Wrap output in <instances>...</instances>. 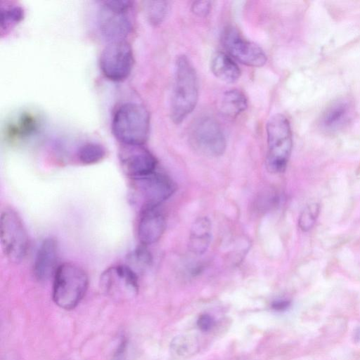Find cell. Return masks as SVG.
<instances>
[{
	"label": "cell",
	"mask_w": 360,
	"mask_h": 360,
	"mask_svg": "<svg viewBox=\"0 0 360 360\" xmlns=\"http://www.w3.org/2000/svg\"><path fill=\"white\" fill-rule=\"evenodd\" d=\"M199 96L195 69L185 55L179 56L174 63V85L170 103V117L179 124L195 109Z\"/></svg>",
	"instance_id": "1"
},
{
	"label": "cell",
	"mask_w": 360,
	"mask_h": 360,
	"mask_svg": "<svg viewBox=\"0 0 360 360\" xmlns=\"http://www.w3.org/2000/svg\"><path fill=\"white\" fill-rule=\"evenodd\" d=\"M115 138L125 146H143L148 140L150 115L139 103H126L117 108L112 120Z\"/></svg>",
	"instance_id": "2"
},
{
	"label": "cell",
	"mask_w": 360,
	"mask_h": 360,
	"mask_svg": "<svg viewBox=\"0 0 360 360\" xmlns=\"http://www.w3.org/2000/svg\"><path fill=\"white\" fill-rule=\"evenodd\" d=\"M52 297L56 305L65 310L75 308L89 286L86 272L72 262L60 264L53 278Z\"/></svg>",
	"instance_id": "3"
},
{
	"label": "cell",
	"mask_w": 360,
	"mask_h": 360,
	"mask_svg": "<svg viewBox=\"0 0 360 360\" xmlns=\"http://www.w3.org/2000/svg\"><path fill=\"white\" fill-rule=\"evenodd\" d=\"M266 131L267 169L274 174L283 172L287 167L292 148L289 121L283 115L275 114L268 120Z\"/></svg>",
	"instance_id": "4"
},
{
	"label": "cell",
	"mask_w": 360,
	"mask_h": 360,
	"mask_svg": "<svg viewBox=\"0 0 360 360\" xmlns=\"http://www.w3.org/2000/svg\"><path fill=\"white\" fill-rule=\"evenodd\" d=\"M0 240L1 250L8 259L20 262L25 257L30 239L20 216L12 208L6 207L1 212Z\"/></svg>",
	"instance_id": "5"
},
{
	"label": "cell",
	"mask_w": 360,
	"mask_h": 360,
	"mask_svg": "<svg viewBox=\"0 0 360 360\" xmlns=\"http://www.w3.org/2000/svg\"><path fill=\"white\" fill-rule=\"evenodd\" d=\"M98 14L101 33L110 42L125 41L132 30V21L129 12L133 2L125 0L102 1Z\"/></svg>",
	"instance_id": "6"
},
{
	"label": "cell",
	"mask_w": 360,
	"mask_h": 360,
	"mask_svg": "<svg viewBox=\"0 0 360 360\" xmlns=\"http://www.w3.org/2000/svg\"><path fill=\"white\" fill-rule=\"evenodd\" d=\"M190 140L204 155L218 157L224 154L226 141L219 123L210 116L198 117L191 126Z\"/></svg>",
	"instance_id": "7"
},
{
	"label": "cell",
	"mask_w": 360,
	"mask_h": 360,
	"mask_svg": "<svg viewBox=\"0 0 360 360\" xmlns=\"http://www.w3.org/2000/svg\"><path fill=\"white\" fill-rule=\"evenodd\" d=\"M131 181L134 196L142 201L141 207L160 206L173 195L177 188L169 176L156 171Z\"/></svg>",
	"instance_id": "8"
},
{
	"label": "cell",
	"mask_w": 360,
	"mask_h": 360,
	"mask_svg": "<svg viewBox=\"0 0 360 360\" xmlns=\"http://www.w3.org/2000/svg\"><path fill=\"white\" fill-rule=\"evenodd\" d=\"M134 65L131 47L126 41L110 42L100 57V68L104 76L115 82L125 79Z\"/></svg>",
	"instance_id": "9"
},
{
	"label": "cell",
	"mask_w": 360,
	"mask_h": 360,
	"mask_svg": "<svg viewBox=\"0 0 360 360\" xmlns=\"http://www.w3.org/2000/svg\"><path fill=\"white\" fill-rule=\"evenodd\" d=\"M222 44L231 57L249 67L260 68L266 61V55L256 44L246 39L233 27H228L223 31Z\"/></svg>",
	"instance_id": "10"
},
{
	"label": "cell",
	"mask_w": 360,
	"mask_h": 360,
	"mask_svg": "<svg viewBox=\"0 0 360 360\" xmlns=\"http://www.w3.org/2000/svg\"><path fill=\"white\" fill-rule=\"evenodd\" d=\"M100 285L108 295L130 298L139 290V276L125 264L112 265L101 275Z\"/></svg>",
	"instance_id": "11"
},
{
	"label": "cell",
	"mask_w": 360,
	"mask_h": 360,
	"mask_svg": "<svg viewBox=\"0 0 360 360\" xmlns=\"http://www.w3.org/2000/svg\"><path fill=\"white\" fill-rule=\"evenodd\" d=\"M124 173L131 179L147 176L155 172L157 160L143 146H123L120 153Z\"/></svg>",
	"instance_id": "12"
},
{
	"label": "cell",
	"mask_w": 360,
	"mask_h": 360,
	"mask_svg": "<svg viewBox=\"0 0 360 360\" xmlns=\"http://www.w3.org/2000/svg\"><path fill=\"white\" fill-rule=\"evenodd\" d=\"M166 229V219L160 206H146L141 209L137 235L141 245H148L158 241Z\"/></svg>",
	"instance_id": "13"
},
{
	"label": "cell",
	"mask_w": 360,
	"mask_h": 360,
	"mask_svg": "<svg viewBox=\"0 0 360 360\" xmlns=\"http://www.w3.org/2000/svg\"><path fill=\"white\" fill-rule=\"evenodd\" d=\"M58 262V245L56 240L49 237L39 244L34 259L32 272L36 279L46 281L53 278L60 264Z\"/></svg>",
	"instance_id": "14"
},
{
	"label": "cell",
	"mask_w": 360,
	"mask_h": 360,
	"mask_svg": "<svg viewBox=\"0 0 360 360\" xmlns=\"http://www.w3.org/2000/svg\"><path fill=\"white\" fill-rule=\"evenodd\" d=\"M353 115V105L347 99H340L328 107L323 113L321 124L328 132H335L346 127Z\"/></svg>",
	"instance_id": "15"
},
{
	"label": "cell",
	"mask_w": 360,
	"mask_h": 360,
	"mask_svg": "<svg viewBox=\"0 0 360 360\" xmlns=\"http://www.w3.org/2000/svg\"><path fill=\"white\" fill-rule=\"evenodd\" d=\"M39 118L32 112H20L6 124V135L11 139H25L34 136L41 127Z\"/></svg>",
	"instance_id": "16"
},
{
	"label": "cell",
	"mask_w": 360,
	"mask_h": 360,
	"mask_svg": "<svg viewBox=\"0 0 360 360\" xmlns=\"http://www.w3.org/2000/svg\"><path fill=\"white\" fill-rule=\"evenodd\" d=\"M212 240V224L207 217L197 218L192 224L188 248L195 255L204 254L208 249Z\"/></svg>",
	"instance_id": "17"
},
{
	"label": "cell",
	"mask_w": 360,
	"mask_h": 360,
	"mask_svg": "<svg viewBox=\"0 0 360 360\" xmlns=\"http://www.w3.org/2000/svg\"><path fill=\"white\" fill-rule=\"evenodd\" d=\"M213 75L226 83H235L240 77L241 71L233 58L223 52L214 53L210 60Z\"/></svg>",
	"instance_id": "18"
},
{
	"label": "cell",
	"mask_w": 360,
	"mask_h": 360,
	"mask_svg": "<svg viewBox=\"0 0 360 360\" xmlns=\"http://www.w3.org/2000/svg\"><path fill=\"white\" fill-rule=\"evenodd\" d=\"M219 108L222 114L233 118L247 109L248 99L240 90L230 89L224 93Z\"/></svg>",
	"instance_id": "19"
},
{
	"label": "cell",
	"mask_w": 360,
	"mask_h": 360,
	"mask_svg": "<svg viewBox=\"0 0 360 360\" xmlns=\"http://www.w3.org/2000/svg\"><path fill=\"white\" fill-rule=\"evenodd\" d=\"M199 350L198 340L191 335H180L173 338L170 343L172 355L179 359L195 354Z\"/></svg>",
	"instance_id": "20"
},
{
	"label": "cell",
	"mask_w": 360,
	"mask_h": 360,
	"mask_svg": "<svg viewBox=\"0 0 360 360\" xmlns=\"http://www.w3.org/2000/svg\"><path fill=\"white\" fill-rule=\"evenodd\" d=\"M126 260L125 264L139 276L151 266L153 257L146 245H141L131 250Z\"/></svg>",
	"instance_id": "21"
},
{
	"label": "cell",
	"mask_w": 360,
	"mask_h": 360,
	"mask_svg": "<svg viewBox=\"0 0 360 360\" xmlns=\"http://www.w3.org/2000/svg\"><path fill=\"white\" fill-rule=\"evenodd\" d=\"M77 155L82 164L94 165L104 159L106 150L99 143H86L79 148Z\"/></svg>",
	"instance_id": "22"
},
{
	"label": "cell",
	"mask_w": 360,
	"mask_h": 360,
	"mask_svg": "<svg viewBox=\"0 0 360 360\" xmlns=\"http://www.w3.org/2000/svg\"><path fill=\"white\" fill-rule=\"evenodd\" d=\"M24 17L22 8L16 5L1 6L0 10L1 31H6L20 22Z\"/></svg>",
	"instance_id": "23"
},
{
	"label": "cell",
	"mask_w": 360,
	"mask_h": 360,
	"mask_svg": "<svg viewBox=\"0 0 360 360\" xmlns=\"http://www.w3.org/2000/svg\"><path fill=\"white\" fill-rule=\"evenodd\" d=\"M168 8L169 4L167 1H146L145 12L148 22L153 25L160 24L167 16Z\"/></svg>",
	"instance_id": "24"
},
{
	"label": "cell",
	"mask_w": 360,
	"mask_h": 360,
	"mask_svg": "<svg viewBox=\"0 0 360 360\" xmlns=\"http://www.w3.org/2000/svg\"><path fill=\"white\" fill-rule=\"evenodd\" d=\"M319 214V205L318 204L312 203L307 206L299 217V227L303 231L310 230L314 226Z\"/></svg>",
	"instance_id": "25"
},
{
	"label": "cell",
	"mask_w": 360,
	"mask_h": 360,
	"mask_svg": "<svg viewBox=\"0 0 360 360\" xmlns=\"http://www.w3.org/2000/svg\"><path fill=\"white\" fill-rule=\"evenodd\" d=\"M211 7L212 2L210 1H196L192 4L191 11L199 17H205L210 13Z\"/></svg>",
	"instance_id": "26"
},
{
	"label": "cell",
	"mask_w": 360,
	"mask_h": 360,
	"mask_svg": "<svg viewBox=\"0 0 360 360\" xmlns=\"http://www.w3.org/2000/svg\"><path fill=\"white\" fill-rule=\"evenodd\" d=\"M214 320L209 314H202L198 319L197 325L202 331H209L214 326Z\"/></svg>",
	"instance_id": "27"
},
{
	"label": "cell",
	"mask_w": 360,
	"mask_h": 360,
	"mask_svg": "<svg viewBox=\"0 0 360 360\" xmlns=\"http://www.w3.org/2000/svg\"><path fill=\"white\" fill-rule=\"evenodd\" d=\"M126 341L123 340L119 345L113 360H124L127 344Z\"/></svg>",
	"instance_id": "28"
},
{
	"label": "cell",
	"mask_w": 360,
	"mask_h": 360,
	"mask_svg": "<svg viewBox=\"0 0 360 360\" xmlns=\"http://www.w3.org/2000/svg\"><path fill=\"white\" fill-rule=\"evenodd\" d=\"M290 304V301L281 300L274 302L271 306L276 311H284L289 307Z\"/></svg>",
	"instance_id": "29"
}]
</instances>
